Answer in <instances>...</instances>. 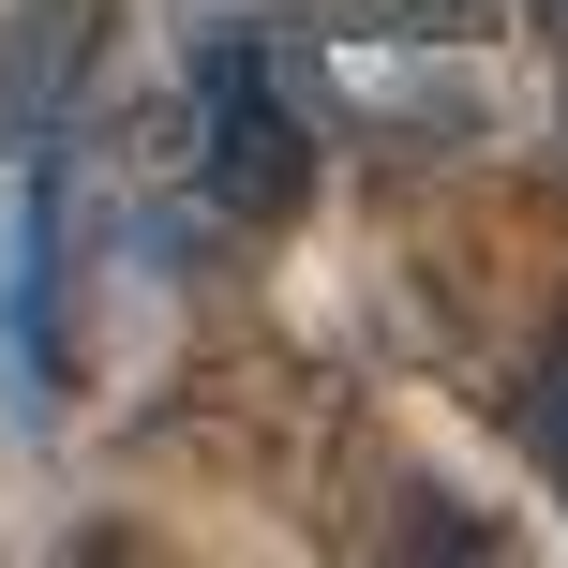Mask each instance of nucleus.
Here are the masks:
<instances>
[{
    "label": "nucleus",
    "instance_id": "obj_4",
    "mask_svg": "<svg viewBox=\"0 0 568 568\" xmlns=\"http://www.w3.org/2000/svg\"><path fill=\"white\" fill-rule=\"evenodd\" d=\"M509 434H524V464H539L554 509H568V314L524 344V374H509Z\"/></svg>",
    "mask_w": 568,
    "mask_h": 568
},
{
    "label": "nucleus",
    "instance_id": "obj_5",
    "mask_svg": "<svg viewBox=\"0 0 568 568\" xmlns=\"http://www.w3.org/2000/svg\"><path fill=\"white\" fill-rule=\"evenodd\" d=\"M539 30H554V45H568V0H539Z\"/></svg>",
    "mask_w": 568,
    "mask_h": 568
},
{
    "label": "nucleus",
    "instance_id": "obj_2",
    "mask_svg": "<svg viewBox=\"0 0 568 568\" xmlns=\"http://www.w3.org/2000/svg\"><path fill=\"white\" fill-rule=\"evenodd\" d=\"M195 195L240 240L314 195V105H300V60H270V30H210L195 45Z\"/></svg>",
    "mask_w": 568,
    "mask_h": 568
},
{
    "label": "nucleus",
    "instance_id": "obj_1",
    "mask_svg": "<svg viewBox=\"0 0 568 568\" xmlns=\"http://www.w3.org/2000/svg\"><path fill=\"white\" fill-rule=\"evenodd\" d=\"M284 60L389 150H479L509 120V0H284Z\"/></svg>",
    "mask_w": 568,
    "mask_h": 568
},
{
    "label": "nucleus",
    "instance_id": "obj_3",
    "mask_svg": "<svg viewBox=\"0 0 568 568\" xmlns=\"http://www.w3.org/2000/svg\"><path fill=\"white\" fill-rule=\"evenodd\" d=\"M90 30H105V0H16V45H0V150H45L60 135Z\"/></svg>",
    "mask_w": 568,
    "mask_h": 568
}]
</instances>
